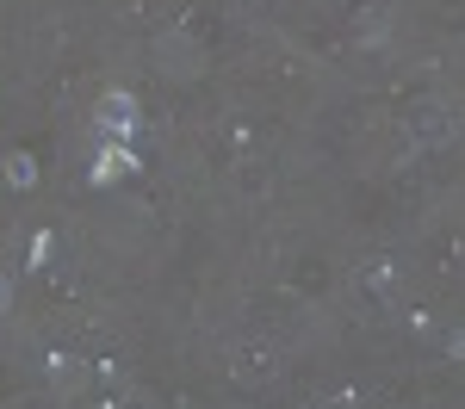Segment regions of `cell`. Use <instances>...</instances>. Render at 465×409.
<instances>
[{
	"label": "cell",
	"instance_id": "6da1fadb",
	"mask_svg": "<svg viewBox=\"0 0 465 409\" xmlns=\"http://www.w3.org/2000/svg\"><path fill=\"white\" fill-rule=\"evenodd\" d=\"M94 131H100V143H137V131H143V112L131 93H106L100 112H94Z\"/></svg>",
	"mask_w": 465,
	"mask_h": 409
},
{
	"label": "cell",
	"instance_id": "7a4b0ae2",
	"mask_svg": "<svg viewBox=\"0 0 465 409\" xmlns=\"http://www.w3.org/2000/svg\"><path fill=\"white\" fill-rule=\"evenodd\" d=\"M124 174H137V143H100V155L87 161V186H118Z\"/></svg>",
	"mask_w": 465,
	"mask_h": 409
},
{
	"label": "cell",
	"instance_id": "3957f363",
	"mask_svg": "<svg viewBox=\"0 0 465 409\" xmlns=\"http://www.w3.org/2000/svg\"><path fill=\"white\" fill-rule=\"evenodd\" d=\"M6 186H13V192H25V186H37V161L25 155V149H13V155H6Z\"/></svg>",
	"mask_w": 465,
	"mask_h": 409
},
{
	"label": "cell",
	"instance_id": "277c9868",
	"mask_svg": "<svg viewBox=\"0 0 465 409\" xmlns=\"http://www.w3.org/2000/svg\"><path fill=\"white\" fill-rule=\"evenodd\" d=\"M50 248H56V229H37V236H32V267H44Z\"/></svg>",
	"mask_w": 465,
	"mask_h": 409
},
{
	"label": "cell",
	"instance_id": "5b68a950",
	"mask_svg": "<svg viewBox=\"0 0 465 409\" xmlns=\"http://www.w3.org/2000/svg\"><path fill=\"white\" fill-rule=\"evenodd\" d=\"M6 297H13V279H6V273H0V310H6Z\"/></svg>",
	"mask_w": 465,
	"mask_h": 409
}]
</instances>
